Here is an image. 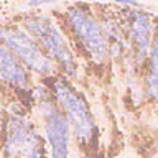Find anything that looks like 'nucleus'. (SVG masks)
<instances>
[{
    "label": "nucleus",
    "instance_id": "39448f33",
    "mask_svg": "<svg viewBox=\"0 0 158 158\" xmlns=\"http://www.w3.org/2000/svg\"><path fill=\"white\" fill-rule=\"evenodd\" d=\"M2 155L3 158H49L44 137L23 112H13L8 117Z\"/></svg>",
    "mask_w": 158,
    "mask_h": 158
},
{
    "label": "nucleus",
    "instance_id": "f8f14e48",
    "mask_svg": "<svg viewBox=\"0 0 158 158\" xmlns=\"http://www.w3.org/2000/svg\"><path fill=\"white\" fill-rule=\"evenodd\" d=\"M0 99H2V94H0Z\"/></svg>",
    "mask_w": 158,
    "mask_h": 158
},
{
    "label": "nucleus",
    "instance_id": "1a4fd4ad",
    "mask_svg": "<svg viewBox=\"0 0 158 158\" xmlns=\"http://www.w3.org/2000/svg\"><path fill=\"white\" fill-rule=\"evenodd\" d=\"M145 94L150 99H158V33L153 36L148 66L145 73Z\"/></svg>",
    "mask_w": 158,
    "mask_h": 158
},
{
    "label": "nucleus",
    "instance_id": "423d86ee",
    "mask_svg": "<svg viewBox=\"0 0 158 158\" xmlns=\"http://www.w3.org/2000/svg\"><path fill=\"white\" fill-rule=\"evenodd\" d=\"M0 44L13 53L28 71H35L43 77H49L56 73V64L20 25H0Z\"/></svg>",
    "mask_w": 158,
    "mask_h": 158
},
{
    "label": "nucleus",
    "instance_id": "f03ea898",
    "mask_svg": "<svg viewBox=\"0 0 158 158\" xmlns=\"http://www.w3.org/2000/svg\"><path fill=\"white\" fill-rule=\"evenodd\" d=\"M35 106L41 117L43 137L46 140L49 158H69L71 153V128L51 91L46 86H40L31 92Z\"/></svg>",
    "mask_w": 158,
    "mask_h": 158
},
{
    "label": "nucleus",
    "instance_id": "6e6552de",
    "mask_svg": "<svg viewBox=\"0 0 158 158\" xmlns=\"http://www.w3.org/2000/svg\"><path fill=\"white\" fill-rule=\"evenodd\" d=\"M0 82L17 91L30 89V71L18 61L13 53H10L2 44H0Z\"/></svg>",
    "mask_w": 158,
    "mask_h": 158
},
{
    "label": "nucleus",
    "instance_id": "0eeeda50",
    "mask_svg": "<svg viewBox=\"0 0 158 158\" xmlns=\"http://www.w3.org/2000/svg\"><path fill=\"white\" fill-rule=\"evenodd\" d=\"M127 30L125 36L130 40L132 48L135 49V58L137 61L143 63L150 54L152 41H153V25L150 17L145 12H135L128 10L127 15Z\"/></svg>",
    "mask_w": 158,
    "mask_h": 158
},
{
    "label": "nucleus",
    "instance_id": "9d476101",
    "mask_svg": "<svg viewBox=\"0 0 158 158\" xmlns=\"http://www.w3.org/2000/svg\"><path fill=\"white\" fill-rule=\"evenodd\" d=\"M58 0H30L28 7H41V5H48V3H54Z\"/></svg>",
    "mask_w": 158,
    "mask_h": 158
},
{
    "label": "nucleus",
    "instance_id": "7ed1b4c3",
    "mask_svg": "<svg viewBox=\"0 0 158 158\" xmlns=\"http://www.w3.org/2000/svg\"><path fill=\"white\" fill-rule=\"evenodd\" d=\"M22 28L40 44L44 54L56 64L66 76H74L77 71L76 58L69 48L64 35L54 25L51 18L44 15H28L23 20Z\"/></svg>",
    "mask_w": 158,
    "mask_h": 158
},
{
    "label": "nucleus",
    "instance_id": "9b49d317",
    "mask_svg": "<svg viewBox=\"0 0 158 158\" xmlns=\"http://www.w3.org/2000/svg\"><path fill=\"white\" fill-rule=\"evenodd\" d=\"M118 3H125V5H137V2H133V0H117Z\"/></svg>",
    "mask_w": 158,
    "mask_h": 158
},
{
    "label": "nucleus",
    "instance_id": "20e7f679",
    "mask_svg": "<svg viewBox=\"0 0 158 158\" xmlns=\"http://www.w3.org/2000/svg\"><path fill=\"white\" fill-rule=\"evenodd\" d=\"M64 22L82 53L94 63H102L109 56V44L102 23L84 5H71L64 12Z\"/></svg>",
    "mask_w": 158,
    "mask_h": 158
},
{
    "label": "nucleus",
    "instance_id": "f257e3e1",
    "mask_svg": "<svg viewBox=\"0 0 158 158\" xmlns=\"http://www.w3.org/2000/svg\"><path fill=\"white\" fill-rule=\"evenodd\" d=\"M49 91L63 110L64 117L68 118L71 135L77 147H81L82 150L94 152L99 145V128L86 99L64 77H54L49 84Z\"/></svg>",
    "mask_w": 158,
    "mask_h": 158
}]
</instances>
